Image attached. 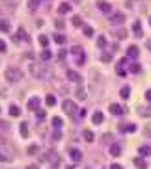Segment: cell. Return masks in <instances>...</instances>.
<instances>
[{
  "label": "cell",
  "instance_id": "51",
  "mask_svg": "<svg viewBox=\"0 0 151 169\" xmlns=\"http://www.w3.org/2000/svg\"><path fill=\"white\" fill-rule=\"evenodd\" d=\"M26 169H39V167H37V165H28Z\"/></svg>",
  "mask_w": 151,
  "mask_h": 169
},
{
  "label": "cell",
  "instance_id": "35",
  "mask_svg": "<svg viewBox=\"0 0 151 169\" xmlns=\"http://www.w3.org/2000/svg\"><path fill=\"white\" fill-rule=\"evenodd\" d=\"M129 71H131V73H140V65H138V63H133V65L129 67Z\"/></svg>",
  "mask_w": 151,
  "mask_h": 169
},
{
  "label": "cell",
  "instance_id": "30",
  "mask_svg": "<svg viewBox=\"0 0 151 169\" xmlns=\"http://www.w3.org/2000/svg\"><path fill=\"white\" fill-rule=\"evenodd\" d=\"M77 98H78V101H84V98H86V91L82 89V87L77 89Z\"/></svg>",
  "mask_w": 151,
  "mask_h": 169
},
{
  "label": "cell",
  "instance_id": "7",
  "mask_svg": "<svg viewBox=\"0 0 151 169\" xmlns=\"http://www.w3.org/2000/svg\"><path fill=\"white\" fill-rule=\"evenodd\" d=\"M138 47H136V45H131V47H129L127 48V56H129V58H138Z\"/></svg>",
  "mask_w": 151,
  "mask_h": 169
},
{
  "label": "cell",
  "instance_id": "45",
  "mask_svg": "<svg viewBox=\"0 0 151 169\" xmlns=\"http://www.w3.org/2000/svg\"><path fill=\"white\" fill-rule=\"evenodd\" d=\"M101 60H103V61H110V60H112V56H110V54H103V56H101Z\"/></svg>",
  "mask_w": 151,
  "mask_h": 169
},
{
  "label": "cell",
  "instance_id": "55",
  "mask_svg": "<svg viewBox=\"0 0 151 169\" xmlns=\"http://www.w3.org/2000/svg\"><path fill=\"white\" fill-rule=\"evenodd\" d=\"M84 169H88V167H84Z\"/></svg>",
  "mask_w": 151,
  "mask_h": 169
},
{
  "label": "cell",
  "instance_id": "31",
  "mask_svg": "<svg viewBox=\"0 0 151 169\" xmlns=\"http://www.w3.org/2000/svg\"><path fill=\"white\" fill-rule=\"evenodd\" d=\"M116 37H118V39H125L127 37V30H123V28L118 30V32H116Z\"/></svg>",
  "mask_w": 151,
  "mask_h": 169
},
{
  "label": "cell",
  "instance_id": "26",
  "mask_svg": "<svg viewBox=\"0 0 151 169\" xmlns=\"http://www.w3.org/2000/svg\"><path fill=\"white\" fill-rule=\"evenodd\" d=\"M10 115H13V117L21 115V108H19V106H15V104H13V106H10Z\"/></svg>",
  "mask_w": 151,
  "mask_h": 169
},
{
  "label": "cell",
  "instance_id": "21",
  "mask_svg": "<svg viewBox=\"0 0 151 169\" xmlns=\"http://www.w3.org/2000/svg\"><path fill=\"white\" fill-rule=\"evenodd\" d=\"M82 136H84V139H86V141H90V143L93 141V138H95L92 130H84V132H82Z\"/></svg>",
  "mask_w": 151,
  "mask_h": 169
},
{
  "label": "cell",
  "instance_id": "9",
  "mask_svg": "<svg viewBox=\"0 0 151 169\" xmlns=\"http://www.w3.org/2000/svg\"><path fill=\"white\" fill-rule=\"evenodd\" d=\"M123 20H125V17H123L121 13H114V15L110 17V23H112V24H121Z\"/></svg>",
  "mask_w": 151,
  "mask_h": 169
},
{
  "label": "cell",
  "instance_id": "42",
  "mask_svg": "<svg viewBox=\"0 0 151 169\" xmlns=\"http://www.w3.org/2000/svg\"><path fill=\"white\" fill-rule=\"evenodd\" d=\"M60 138H62V132H60V130H56V132L52 134V139H54V141H58Z\"/></svg>",
  "mask_w": 151,
  "mask_h": 169
},
{
  "label": "cell",
  "instance_id": "52",
  "mask_svg": "<svg viewBox=\"0 0 151 169\" xmlns=\"http://www.w3.org/2000/svg\"><path fill=\"white\" fill-rule=\"evenodd\" d=\"M4 143H6V141H4V138H2V136H0V145H4Z\"/></svg>",
  "mask_w": 151,
  "mask_h": 169
},
{
  "label": "cell",
  "instance_id": "13",
  "mask_svg": "<svg viewBox=\"0 0 151 169\" xmlns=\"http://www.w3.org/2000/svg\"><path fill=\"white\" fill-rule=\"evenodd\" d=\"M110 154H112V156H119V154H121V145L112 143L110 145Z\"/></svg>",
  "mask_w": 151,
  "mask_h": 169
},
{
  "label": "cell",
  "instance_id": "32",
  "mask_svg": "<svg viewBox=\"0 0 151 169\" xmlns=\"http://www.w3.org/2000/svg\"><path fill=\"white\" fill-rule=\"evenodd\" d=\"M73 26H75V28L84 26V24H82V19H80V17H73Z\"/></svg>",
  "mask_w": 151,
  "mask_h": 169
},
{
  "label": "cell",
  "instance_id": "27",
  "mask_svg": "<svg viewBox=\"0 0 151 169\" xmlns=\"http://www.w3.org/2000/svg\"><path fill=\"white\" fill-rule=\"evenodd\" d=\"M51 58H52L51 50H49V48H45V50L41 52V60H43V61H47V60H51Z\"/></svg>",
  "mask_w": 151,
  "mask_h": 169
},
{
  "label": "cell",
  "instance_id": "23",
  "mask_svg": "<svg viewBox=\"0 0 151 169\" xmlns=\"http://www.w3.org/2000/svg\"><path fill=\"white\" fill-rule=\"evenodd\" d=\"M58 11H60V13H69V11H71V6L67 4V2H64V4H60Z\"/></svg>",
  "mask_w": 151,
  "mask_h": 169
},
{
  "label": "cell",
  "instance_id": "49",
  "mask_svg": "<svg viewBox=\"0 0 151 169\" xmlns=\"http://www.w3.org/2000/svg\"><path fill=\"white\" fill-rule=\"evenodd\" d=\"M146 47H147V50L151 52V39H147V41H146Z\"/></svg>",
  "mask_w": 151,
  "mask_h": 169
},
{
  "label": "cell",
  "instance_id": "41",
  "mask_svg": "<svg viewBox=\"0 0 151 169\" xmlns=\"http://www.w3.org/2000/svg\"><path fill=\"white\" fill-rule=\"evenodd\" d=\"M37 151H39L37 145H30V147H28V154H36Z\"/></svg>",
  "mask_w": 151,
  "mask_h": 169
},
{
  "label": "cell",
  "instance_id": "25",
  "mask_svg": "<svg viewBox=\"0 0 151 169\" xmlns=\"http://www.w3.org/2000/svg\"><path fill=\"white\" fill-rule=\"evenodd\" d=\"M140 154H142V156H149V154H151V147L149 145H142L140 147Z\"/></svg>",
  "mask_w": 151,
  "mask_h": 169
},
{
  "label": "cell",
  "instance_id": "50",
  "mask_svg": "<svg viewBox=\"0 0 151 169\" xmlns=\"http://www.w3.org/2000/svg\"><path fill=\"white\" fill-rule=\"evenodd\" d=\"M110 169H123V167H121V165H118V164H112V165H110Z\"/></svg>",
  "mask_w": 151,
  "mask_h": 169
},
{
  "label": "cell",
  "instance_id": "54",
  "mask_svg": "<svg viewBox=\"0 0 151 169\" xmlns=\"http://www.w3.org/2000/svg\"><path fill=\"white\" fill-rule=\"evenodd\" d=\"M149 24H151V20H149Z\"/></svg>",
  "mask_w": 151,
  "mask_h": 169
},
{
  "label": "cell",
  "instance_id": "33",
  "mask_svg": "<svg viewBox=\"0 0 151 169\" xmlns=\"http://www.w3.org/2000/svg\"><path fill=\"white\" fill-rule=\"evenodd\" d=\"M37 6H39V0H28V8L30 9H37Z\"/></svg>",
  "mask_w": 151,
  "mask_h": 169
},
{
  "label": "cell",
  "instance_id": "48",
  "mask_svg": "<svg viewBox=\"0 0 151 169\" xmlns=\"http://www.w3.org/2000/svg\"><path fill=\"white\" fill-rule=\"evenodd\" d=\"M146 98H147V101H151V89L146 91Z\"/></svg>",
  "mask_w": 151,
  "mask_h": 169
},
{
  "label": "cell",
  "instance_id": "16",
  "mask_svg": "<svg viewBox=\"0 0 151 169\" xmlns=\"http://www.w3.org/2000/svg\"><path fill=\"white\" fill-rule=\"evenodd\" d=\"M123 65H125V60H121L118 65H116V73H118L119 76H125V69H123Z\"/></svg>",
  "mask_w": 151,
  "mask_h": 169
},
{
  "label": "cell",
  "instance_id": "24",
  "mask_svg": "<svg viewBox=\"0 0 151 169\" xmlns=\"http://www.w3.org/2000/svg\"><path fill=\"white\" fill-rule=\"evenodd\" d=\"M129 93H131V87H129V86H123V87H121V91H119L121 98H129Z\"/></svg>",
  "mask_w": 151,
  "mask_h": 169
},
{
  "label": "cell",
  "instance_id": "8",
  "mask_svg": "<svg viewBox=\"0 0 151 169\" xmlns=\"http://www.w3.org/2000/svg\"><path fill=\"white\" fill-rule=\"evenodd\" d=\"M67 78H69L71 82H75V84H80V74L78 73H75V71H67Z\"/></svg>",
  "mask_w": 151,
  "mask_h": 169
},
{
  "label": "cell",
  "instance_id": "29",
  "mask_svg": "<svg viewBox=\"0 0 151 169\" xmlns=\"http://www.w3.org/2000/svg\"><path fill=\"white\" fill-rule=\"evenodd\" d=\"M54 41H56L58 45H64V43H65V36H62V34H56V36H54Z\"/></svg>",
  "mask_w": 151,
  "mask_h": 169
},
{
  "label": "cell",
  "instance_id": "34",
  "mask_svg": "<svg viewBox=\"0 0 151 169\" xmlns=\"http://www.w3.org/2000/svg\"><path fill=\"white\" fill-rule=\"evenodd\" d=\"M39 43L47 48V47H49V37H47V36H39Z\"/></svg>",
  "mask_w": 151,
  "mask_h": 169
},
{
  "label": "cell",
  "instance_id": "37",
  "mask_svg": "<svg viewBox=\"0 0 151 169\" xmlns=\"http://www.w3.org/2000/svg\"><path fill=\"white\" fill-rule=\"evenodd\" d=\"M97 45H99L101 48H103V47H106V37H103V36L97 37Z\"/></svg>",
  "mask_w": 151,
  "mask_h": 169
},
{
  "label": "cell",
  "instance_id": "28",
  "mask_svg": "<svg viewBox=\"0 0 151 169\" xmlns=\"http://www.w3.org/2000/svg\"><path fill=\"white\" fill-rule=\"evenodd\" d=\"M82 30H84V36H88V37L93 36V28H92V26H86V24H84V26H82Z\"/></svg>",
  "mask_w": 151,
  "mask_h": 169
},
{
  "label": "cell",
  "instance_id": "6",
  "mask_svg": "<svg viewBox=\"0 0 151 169\" xmlns=\"http://www.w3.org/2000/svg\"><path fill=\"white\" fill-rule=\"evenodd\" d=\"M97 8H99L103 13H112V6L108 4V2H105V0H99V2H97Z\"/></svg>",
  "mask_w": 151,
  "mask_h": 169
},
{
  "label": "cell",
  "instance_id": "44",
  "mask_svg": "<svg viewBox=\"0 0 151 169\" xmlns=\"http://www.w3.org/2000/svg\"><path fill=\"white\" fill-rule=\"evenodd\" d=\"M6 48H8V45H6V41L0 39V52H6Z\"/></svg>",
  "mask_w": 151,
  "mask_h": 169
},
{
  "label": "cell",
  "instance_id": "19",
  "mask_svg": "<svg viewBox=\"0 0 151 169\" xmlns=\"http://www.w3.org/2000/svg\"><path fill=\"white\" fill-rule=\"evenodd\" d=\"M2 4H4L8 9H13V8L19 4V0H2Z\"/></svg>",
  "mask_w": 151,
  "mask_h": 169
},
{
  "label": "cell",
  "instance_id": "1",
  "mask_svg": "<svg viewBox=\"0 0 151 169\" xmlns=\"http://www.w3.org/2000/svg\"><path fill=\"white\" fill-rule=\"evenodd\" d=\"M23 71H21L19 67H10L8 71H6V80L8 82H21L23 80Z\"/></svg>",
  "mask_w": 151,
  "mask_h": 169
},
{
  "label": "cell",
  "instance_id": "36",
  "mask_svg": "<svg viewBox=\"0 0 151 169\" xmlns=\"http://www.w3.org/2000/svg\"><path fill=\"white\" fill-rule=\"evenodd\" d=\"M47 104H49V106H54V104H56V98H54L52 95H47Z\"/></svg>",
  "mask_w": 151,
  "mask_h": 169
},
{
  "label": "cell",
  "instance_id": "38",
  "mask_svg": "<svg viewBox=\"0 0 151 169\" xmlns=\"http://www.w3.org/2000/svg\"><path fill=\"white\" fill-rule=\"evenodd\" d=\"M36 115H37L39 121H43L45 119V110H36Z\"/></svg>",
  "mask_w": 151,
  "mask_h": 169
},
{
  "label": "cell",
  "instance_id": "47",
  "mask_svg": "<svg viewBox=\"0 0 151 169\" xmlns=\"http://www.w3.org/2000/svg\"><path fill=\"white\" fill-rule=\"evenodd\" d=\"M56 28H62V30H64V20H56Z\"/></svg>",
  "mask_w": 151,
  "mask_h": 169
},
{
  "label": "cell",
  "instance_id": "43",
  "mask_svg": "<svg viewBox=\"0 0 151 169\" xmlns=\"http://www.w3.org/2000/svg\"><path fill=\"white\" fill-rule=\"evenodd\" d=\"M0 162H11V156H6V154L0 152Z\"/></svg>",
  "mask_w": 151,
  "mask_h": 169
},
{
  "label": "cell",
  "instance_id": "15",
  "mask_svg": "<svg viewBox=\"0 0 151 169\" xmlns=\"http://www.w3.org/2000/svg\"><path fill=\"white\" fill-rule=\"evenodd\" d=\"M133 32L136 34V37H142V24H140V20H136V23L133 24Z\"/></svg>",
  "mask_w": 151,
  "mask_h": 169
},
{
  "label": "cell",
  "instance_id": "39",
  "mask_svg": "<svg viewBox=\"0 0 151 169\" xmlns=\"http://www.w3.org/2000/svg\"><path fill=\"white\" fill-rule=\"evenodd\" d=\"M52 125L56 126V128H60V126L64 125V123H62V119H60V117H54V119H52Z\"/></svg>",
  "mask_w": 151,
  "mask_h": 169
},
{
  "label": "cell",
  "instance_id": "2",
  "mask_svg": "<svg viewBox=\"0 0 151 169\" xmlns=\"http://www.w3.org/2000/svg\"><path fill=\"white\" fill-rule=\"evenodd\" d=\"M30 73L36 76V78H43V76H47L49 69H47V65H36V63H32L30 65Z\"/></svg>",
  "mask_w": 151,
  "mask_h": 169
},
{
  "label": "cell",
  "instance_id": "17",
  "mask_svg": "<svg viewBox=\"0 0 151 169\" xmlns=\"http://www.w3.org/2000/svg\"><path fill=\"white\" fill-rule=\"evenodd\" d=\"M69 154H71V158H73L75 162H80V160H82V152H80V151H77V149H71V152H69Z\"/></svg>",
  "mask_w": 151,
  "mask_h": 169
},
{
  "label": "cell",
  "instance_id": "18",
  "mask_svg": "<svg viewBox=\"0 0 151 169\" xmlns=\"http://www.w3.org/2000/svg\"><path fill=\"white\" fill-rule=\"evenodd\" d=\"M19 128H21V136H23V138H28V123H24V121H23Z\"/></svg>",
  "mask_w": 151,
  "mask_h": 169
},
{
  "label": "cell",
  "instance_id": "5",
  "mask_svg": "<svg viewBox=\"0 0 151 169\" xmlns=\"http://www.w3.org/2000/svg\"><path fill=\"white\" fill-rule=\"evenodd\" d=\"M47 160H49L51 164H52V167H56V165H58V162H60L56 151H49V152H47Z\"/></svg>",
  "mask_w": 151,
  "mask_h": 169
},
{
  "label": "cell",
  "instance_id": "20",
  "mask_svg": "<svg viewBox=\"0 0 151 169\" xmlns=\"http://www.w3.org/2000/svg\"><path fill=\"white\" fill-rule=\"evenodd\" d=\"M119 130H121V132H134L136 126H134V125H119Z\"/></svg>",
  "mask_w": 151,
  "mask_h": 169
},
{
  "label": "cell",
  "instance_id": "14",
  "mask_svg": "<svg viewBox=\"0 0 151 169\" xmlns=\"http://www.w3.org/2000/svg\"><path fill=\"white\" fill-rule=\"evenodd\" d=\"M134 165L138 167V169H146L147 167V164H146V160H144L142 156H138V158H134Z\"/></svg>",
  "mask_w": 151,
  "mask_h": 169
},
{
  "label": "cell",
  "instance_id": "12",
  "mask_svg": "<svg viewBox=\"0 0 151 169\" xmlns=\"http://www.w3.org/2000/svg\"><path fill=\"white\" fill-rule=\"evenodd\" d=\"M28 108L30 110H39V98L37 97H32L28 101Z\"/></svg>",
  "mask_w": 151,
  "mask_h": 169
},
{
  "label": "cell",
  "instance_id": "53",
  "mask_svg": "<svg viewBox=\"0 0 151 169\" xmlns=\"http://www.w3.org/2000/svg\"><path fill=\"white\" fill-rule=\"evenodd\" d=\"M65 169H73V167H71V165H69V167H65Z\"/></svg>",
  "mask_w": 151,
  "mask_h": 169
},
{
  "label": "cell",
  "instance_id": "10",
  "mask_svg": "<svg viewBox=\"0 0 151 169\" xmlns=\"http://www.w3.org/2000/svg\"><path fill=\"white\" fill-rule=\"evenodd\" d=\"M103 119H105V115H103V111H95V114L92 115V121H93V125H101V123H103Z\"/></svg>",
  "mask_w": 151,
  "mask_h": 169
},
{
  "label": "cell",
  "instance_id": "4",
  "mask_svg": "<svg viewBox=\"0 0 151 169\" xmlns=\"http://www.w3.org/2000/svg\"><path fill=\"white\" fill-rule=\"evenodd\" d=\"M71 52L75 54V60H77V63H78V65H82V63H84V52H82V48L80 47H73L71 48Z\"/></svg>",
  "mask_w": 151,
  "mask_h": 169
},
{
  "label": "cell",
  "instance_id": "46",
  "mask_svg": "<svg viewBox=\"0 0 151 169\" xmlns=\"http://www.w3.org/2000/svg\"><path fill=\"white\" fill-rule=\"evenodd\" d=\"M65 56H67V52L64 50V48H62V50L58 52V58H60V60H64V58H65Z\"/></svg>",
  "mask_w": 151,
  "mask_h": 169
},
{
  "label": "cell",
  "instance_id": "11",
  "mask_svg": "<svg viewBox=\"0 0 151 169\" xmlns=\"http://www.w3.org/2000/svg\"><path fill=\"white\" fill-rule=\"evenodd\" d=\"M110 111H112L114 115H121L123 111H125V108H121L119 104H110Z\"/></svg>",
  "mask_w": 151,
  "mask_h": 169
},
{
  "label": "cell",
  "instance_id": "22",
  "mask_svg": "<svg viewBox=\"0 0 151 169\" xmlns=\"http://www.w3.org/2000/svg\"><path fill=\"white\" fill-rule=\"evenodd\" d=\"M11 30V26L8 20H0V32H10Z\"/></svg>",
  "mask_w": 151,
  "mask_h": 169
},
{
  "label": "cell",
  "instance_id": "3",
  "mask_svg": "<svg viewBox=\"0 0 151 169\" xmlns=\"http://www.w3.org/2000/svg\"><path fill=\"white\" fill-rule=\"evenodd\" d=\"M62 108H64V111L67 115H73L75 110H77V104H75L73 101H64V102H62Z\"/></svg>",
  "mask_w": 151,
  "mask_h": 169
},
{
  "label": "cell",
  "instance_id": "40",
  "mask_svg": "<svg viewBox=\"0 0 151 169\" xmlns=\"http://www.w3.org/2000/svg\"><path fill=\"white\" fill-rule=\"evenodd\" d=\"M140 115H142V117H147V115H151L149 108H140Z\"/></svg>",
  "mask_w": 151,
  "mask_h": 169
}]
</instances>
